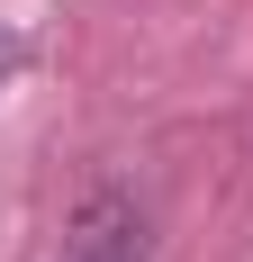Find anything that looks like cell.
<instances>
[{
	"mask_svg": "<svg viewBox=\"0 0 253 262\" xmlns=\"http://www.w3.org/2000/svg\"><path fill=\"white\" fill-rule=\"evenodd\" d=\"M0 63H9V54H0Z\"/></svg>",
	"mask_w": 253,
	"mask_h": 262,
	"instance_id": "obj_2",
	"label": "cell"
},
{
	"mask_svg": "<svg viewBox=\"0 0 253 262\" xmlns=\"http://www.w3.org/2000/svg\"><path fill=\"white\" fill-rule=\"evenodd\" d=\"M64 262H145V235H136V208L126 199H91L73 217V244Z\"/></svg>",
	"mask_w": 253,
	"mask_h": 262,
	"instance_id": "obj_1",
	"label": "cell"
}]
</instances>
